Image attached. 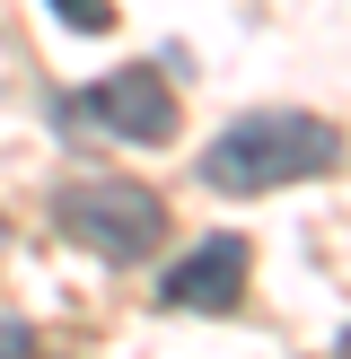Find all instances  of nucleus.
<instances>
[{"label":"nucleus","mask_w":351,"mask_h":359,"mask_svg":"<svg viewBox=\"0 0 351 359\" xmlns=\"http://www.w3.org/2000/svg\"><path fill=\"white\" fill-rule=\"evenodd\" d=\"M0 359H35V333L9 325V316H0Z\"/></svg>","instance_id":"6"},{"label":"nucleus","mask_w":351,"mask_h":359,"mask_svg":"<svg viewBox=\"0 0 351 359\" xmlns=\"http://www.w3.org/2000/svg\"><path fill=\"white\" fill-rule=\"evenodd\" d=\"M53 219H62V237L79 245V255L97 263H140L158 237H167V210H158L150 184H132V175H79V184L53 193Z\"/></svg>","instance_id":"2"},{"label":"nucleus","mask_w":351,"mask_h":359,"mask_svg":"<svg viewBox=\"0 0 351 359\" xmlns=\"http://www.w3.org/2000/svg\"><path fill=\"white\" fill-rule=\"evenodd\" d=\"M176 88L158 79L150 62L114 70V79L79 88V97H62V123L70 132H105V140H132V149H158V140H176Z\"/></svg>","instance_id":"3"},{"label":"nucleus","mask_w":351,"mask_h":359,"mask_svg":"<svg viewBox=\"0 0 351 359\" xmlns=\"http://www.w3.org/2000/svg\"><path fill=\"white\" fill-rule=\"evenodd\" d=\"M53 9H62L79 35H105V27H114V0H53Z\"/></svg>","instance_id":"5"},{"label":"nucleus","mask_w":351,"mask_h":359,"mask_svg":"<svg viewBox=\"0 0 351 359\" xmlns=\"http://www.w3.org/2000/svg\"><path fill=\"white\" fill-rule=\"evenodd\" d=\"M343 359H351V333H343Z\"/></svg>","instance_id":"8"},{"label":"nucleus","mask_w":351,"mask_h":359,"mask_svg":"<svg viewBox=\"0 0 351 359\" xmlns=\"http://www.w3.org/2000/svg\"><path fill=\"white\" fill-rule=\"evenodd\" d=\"M167 307H185V316H228L246 298V237H202L185 263L167 272Z\"/></svg>","instance_id":"4"},{"label":"nucleus","mask_w":351,"mask_h":359,"mask_svg":"<svg viewBox=\"0 0 351 359\" xmlns=\"http://www.w3.org/2000/svg\"><path fill=\"white\" fill-rule=\"evenodd\" d=\"M0 255H9V228H0Z\"/></svg>","instance_id":"7"},{"label":"nucleus","mask_w":351,"mask_h":359,"mask_svg":"<svg viewBox=\"0 0 351 359\" xmlns=\"http://www.w3.org/2000/svg\"><path fill=\"white\" fill-rule=\"evenodd\" d=\"M343 158V132L325 114H298V105H255L237 114L220 140L202 149V184L211 193H281V184H307Z\"/></svg>","instance_id":"1"}]
</instances>
